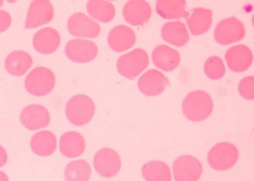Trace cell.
Returning <instances> with one entry per match:
<instances>
[{
    "label": "cell",
    "instance_id": "cell-1",
    "mask_svg": "<svg viewBox=\"0 0 254 181\" xmlns=\"http://www.w3.org/2000/svg\"><path fill=\"white\" fill-rule=\"evenodd\" d=\"M213 108L214 102L211 96L201 90L189 92L183 100V114L192 122L206 120L212 113Z\"/></svg>",
    "mask_w": 254,
    "mask_h": 181
},
{
    "label": "cell",
    "instance_id": "cell-2",
    "mask_svg": "<svg viewBox=\"0 0 254 181\" xmlns=\"http://www.w3.org/2000/svg\"><path fill=\"white\" fill-rule=\"evenodd\" d=\"M95 112V103L85 94L75 95L66 104V117L75 126H84L91 122Z\"/></svg>",
    "mask_w": 254,
    "mask_h": 181
},
{
    "label": "cell",
    "instance_id": "cell-3",
    "mask_svg": "<svg viewBox=\"0 0 254 181\" xmlns=\"http://www.w3.org/2000/svg\"><path fill=\"white\" fill-rule=\"evenodd\" d=\"M239 158L238 148L228 142H218L210 148L207 154V162L213 170H228L235 166Z\"/></svg>",
    "mask_w": 254,
    "mask_h": 181
},
{
    "label": "cell",
    "instance_id": "cell-4",
    "mask_svg": "<svg viewBox=\"0 0 254 181\" xmlns=\"http://www.w3.org/2000/svg\"><path fill=\"white\" fill-rule=\"evenodd\" d=\"M24 84L30 94L36 96H46L55 87V75L47 67H36L28 74Z\"/></svg>",
    "mask_w": 254,
    "mask_h": 181
},
{
    "label": "cell",
    "instance_id": "cell-5",
    "mask_svg": "<svg viewBox=\"0 0 254 181\" xmlns=\"http://www.w3.org/2000/svg\"><path fill=\"white\" fill-rule=\"evenodd\" d=\"M149 63V55L146 51L136 48L119 58L117 70L123 77L133 80L146 69Z\"/></svg>",
    "mask_w": 254,
    "mask_h": 181
},
{
    "label": "cell",
    "instance_id": "cell-6",
    "mask_svg": "<svg viewBox=\"0 0 254 181\" xmlns=\"http://www.w3.org/2000/svg\"><path fill=\"white\" fill-rule=\"evenodd\" d=\"M246 35L244 24L235 17L225 18L218 22L214 29L215 42L222 45L239 42Z\"/></svg>",
    "mask_w": 254,
    "mask_h": 181
},
{
    "label": "cell",
    "instance_id": "cell-7",
    "mask_svg": "<svg viewBox=\"0 0 254 181\" xmlns=\"http://www.w3.org/2000/svg\"><path fill=\"white\" fill-rule=\"evenodd\" d=\"M93 166L99 176L104 178H114L121 170L122 160L115 150L103 148L95 153Z\"/></svg>",
    "mask_w": 254,
    "mask_h": 181
},
{
    "label": "cell",
    "instance_id": "cell-8",
    "mask_svg": "<svg viewBox=\"0 0 254 181\" xmlns=\"http://www.w3.org/2000/svg\"><path fill=\"white\" fill-rule=\"evenodd\" d=\"M202 174V164L193 156L181 155L173 162L175 181H198Z\"/></svg>",
    "mask_w": 254,
    "mask_h": 181
},
{
    "label": "cell",
    "instance_id": "cell-9",
    "mask_svg": "<svg viewBox=\"0 0 254 181\" xmlns=\"http://www.w3.org/2000/svg\"><path fill=\"white\" fill-rule=\"evenodd\" d=\"M67 27L74 37L87 39H95L101 32L99 24L83 13L72 14L67 20Z\"/></svg>",
    "mask_w": 254,
    "mask_h": 181
},
{
    "label": "cell",
    "instance_id": "cell-10",
    "mask_svg": "<svg viewBox=\"0 0 254 181\" xmlns=\"http://www.w3.org/2000/svg\"><path fill=\"white\" fill-rule=\"evenodd\" d=\"M64 52L71 62L89 63L97 56L98 47L94 42L87 40L73 39L67 42Z\"/></svg>",
    "mask_w": 254,
    "mask_h": 181
},
{
    "label": "cell",
    "instance_id": "cell-11",
    "mask_svg": "<svg viewBox=\"0 0 254 181\" xmlns=\"http://www.w3.org/2000/svg\"><path fill=\"white\" fill-rule=\"evenodd\" d=\"M51 116L46 107L41 104H30L22 109L20 121L29 131H38L46 128L50 123Z\"/></svg>",
    "mask_w": 254,
    "mask_h": 181
},
{
    "label": "cell",
    "instance_id": "cell-12",
    "mask_svg": "<svg viewBox=\"0 0 254 181\" xmlns=\"http://www.w3.org/2000/svg\"><path fill=\"white\" fill-rule=\"evenodd\" d=\"M54 16L53 4L47 0H35L30 4L26 15V29H36L50 23Z\"/></svg>",
    "mask_w": 254,
    "mask_h": 181
},
{
    "label": "cell",
    "instance_id": "cell-13",
    "mask_svg": "<svg viewBox=\"0 0 254 181\" xmlns=\"http://www.w3.org/2000/svg\"><path fill=\"white\" fill-rule=\"evenodd\" d=\"M225 59L230 71L240 73L247 71L251 67L254 56L248 46L237 45L226 51Z\"/></svg>",
    "mask_w": 254,
    "mask_h": 181
},
{
    "label": "cell",
    "instance_id": "cell-14",
    "mask_svg": "<svg viewBox=\"0 0 254 181\" xmlns=\"http://www.w3.org/2000/svg\"><path fill=\"white\" fill-rule=\"evenodd\" d=\"M169 85V80L164 74L157 70L151 69L141 75L137 87L145 96H153L161 94Z\"/></svg>",
    "mask_w": 254,
    "mask_h": 181
},
{
    "label": "cell",
    "instance_id": "cell-15",
    "mask_svg": "<svg viewBox=\"0 0 254 181\" xmlns=\"http://www.w3.org/2000/svg\"><path fill=\"white\" fill-rule=\"evenodd\" d=\"M151 14L150 5L144 0H131L123 6V18L131 26H143L149 21Z\"/></svg>",
    "mask_w": 254,
    "mask_h": 181
},
{
    "label": "cell",
    "instance_id": "cell-16",
    "mask_svg": "<svg viewBox=\"0 0 254 181\" xmlns=\"http://www.w3.org/2000/svg\"><path fill=\"white\" fill-rule=\"evenodd\" d=\"M107 42L113 51L123 52L133 47L136 43V34L131 28L119 25L110 31Z\"/></svg>",
    "mask_w": 254,
    "mask_h": 181
},
{
    "label": "cell",
    "instance_id": "cell-17",
    "mask_svg": "<svg viewBox=\"0 0 254 181\" xmlns=\"http://www.w3.org/2000/svg\"><path fill=\"white\" fill-rule=\"evenodd\" d=\"M60 45L61 36L54 28H43L38 30L33 38L34 49L42 55L54 53L59 48Z\"/></svg>",
    "mask_w": 254,
    "mask_h": 181
},
{
    "label": "cell",
    "instance_id": "cell-18",
    "mask_svg": "<svg viewBox=\"0 0 254 181\" xmlns=\"http://www.w3.org/2000/svg\"><path fill=\"white\" fill-rule=\"evenodd\" d=\"M152 60L155 67L166 72H170L179 67L181 57L177 50L173 49L169 46L161 45L153 50Z\"/></svg>",
    "mask_w": 254,
    "mask_h": 181
},
{
    "label": "cell",
    "instance_id": "cell-19",
    "mask_svg": "<svg viewBox=\"0 0 254 181\" xmlns=\"http://www.w3.org/2000/svg\"><path fill=\"white\" fill-rule=\"evenodd\" d=\"M86 149L85 139L79 132H65L60 138V151L67 158L80 157Z\"/></svg>",
    "mask_w": 254,
    "mask_h": 181
},
{
    "label": "cell",
    "instance_id": "cell-20",
    "mask_svg": "<svg viewBox=\"0 0 254 181\" xmlns=\"http://www.w3.org/2000/svg\"><path fill=\"white\" fill-rule=\"evenodd\" d=\"M212 10L202 7L194 8L187 18L189 30L194 36L206 33L212 26Z\"/></svg>",
    "mask_w": 254,
    "mask_h": 181
},
{
    "label": "cell",
    "instance_id": "cell-21",
    "mask_svg": "<svg viewBox=\"0 0 254 181\" xmlns=\"http://www.w3.org/2000/svg\"><path fill=\"white\" fill-rule=\"evenodd\" d=\"M33 65L30 54L22 50L12 51L5 59V69L10 75L20 77L27 72Z\"/></svg>",
    "mask_w": 254,
    "mask_h": 181
},
{
    "label": "cell",
    "instance_id": "cell-22",
    "mask_svg": "<svg viewBox=\"0 0 254 181\" xmlns=\"http://www.w3.org/2000/svg\"><path fill=\"white\" fill-rule=\"evenodd\" d=\"M58 140L53 132L42 131L32 136L30 148L36 155L49 157L57 150Z\"/></svg>",
    "mask_w": 254,
    "mask_h": 181
},
{
    "label": "cell",
    "instance_id": "cell-23",
    "mask_svg": "<svg viewBox=\"0 0 254 181\" xmlns=\"http://www.w3.org/2000/svg\"><path fill=\"white\" fill-rule=\"evenodd\" d=\"M161 37L165 42L177 47L186 45L190 38L185 24L177 21L167 22L163 26Z\"/></svg>",
    "mask_w": 254,
    "mask_h": 181
},
{
    "label": "cell",
    "instance_id": "cell-24",
    "mask_svg": "<svg viewBox=\"0 0 254 181\" xmlns=\"http://www.w3.org/2000/svg\"><path fill=\"white\" fill-rule=\"evenodd\" d=\"M186 1L184 0H159L156 4L157 14L165 19L188 18Z\"/></svg>",
    "mask_w": 254,
    "mask_h": 181
},
{
    "label": "cell",
    "instance_id": "cell-25",
    "mask_svg": "<svg viewBox=\"0 0 254 181\" xmlns=\"http://www.w3.org/2000/svg\"><path fill=\"white\" fill-rule=\"evenodd\" d=\"M86 8L91 17L103 23L111 22L116 14V10L113 4L104 0L88 1Z\"/></svg>",
    "mask_w": 254,
    "mask_h": 181
},
{
    "label": "cell",
    "instance_id": "cell-26",
    "mask_svg": "<svg viewBox=\"0 0 254 181\" xmlns=\"http://www.w3.org/2000/svg\"><path fill=\"white\" fill-rule=\"evenodd\" d=\"M141 174L145 181H172L170 168L161 161L145 163L141 168Z\"/></svg>",
    "mask_w": 254,
    "mask_h": 181
},
{
    "label": "cell",
    "instance_id": "cell-27",
    "mask_svg": "<svg viewBox=\"0 0 254 181\" xmlns=\"http://www.w3.org/2000/svg\"><path fill=\"white\" fill-rule=\"evenodd\" d=\"M91 169L89 163L83 159L70 162L64 169L65 181H89Z\"/></svg>",
    "mask_w": 254,
    "mask_h": 181
},
{
    "label": "cell",
    "instance_id": "cell-28",
    "mask_svg": "<svg viewBox=\"0 0 254 181\" xmlns=\"http://www.w3.org/2000/svg\"><path fill=\"white\" fill-rule=\"evenodd\" d=\"M204 73L211 80H219L226 74L224 63L219 56H211L205 61Z\"/></svg>",
    "mask_w": 254,
    "mask_h": 181
},
{
    "label": "cell",
    "instance_id": "cell-29",
    "mask_svg": "<svg viewBox=\"0 0 254 181\" xmlns=\"http://www.w3.org/2000/svg\"><path fill=\"white\" fill-rule=\"evenodd\" d=\"M239 94L246 100H253L254 99V78L253 75L244 78L238 84Z\"/></svg>",
    "mask_w": 254,
    "mask_h": 181
},
{
    "label": "cell",
    "instance_id": "cell-30",
    "mask_svg": "<svg viewBox=\"0 0 254 181\" xmlns=\"http://www.w3.org/2000/svg\"><path fill=\"white\" fill-rule=\"evenodd\" d=\"M12 18L10 14L4 10H0V34L9 29L11 25Z\"/></svg>",
    "mask_w": 254,
    "mask_h": 181
},
{
    "label": "cell",
    "instance_id": "cell-31",
    "mask_svg": "<svg viewBox=\"0 0 254 181\" xmlns=\"http://www.w3.org/2000/svg\"><path fill=\"white\" fill-rule=\"evenodd\" d=\"M8 156L6 150L3 146H0V168L6 165L7 162Z\"/></svg>",
    "mask_w": 254,
    "mask_h": 181
},
{
    "label": "cell",
    "instance_id": "cell-32",
    "mask_svg": "<svg viewBox=\"0 0 254 181\" xmlns=\"http://www.w3.org/2000/svg\"><path fill=\"white\" fill-rule=\"evenodd\" d=\"M0 181H9L7 175L2 171H0Z\"/></svg>",
    "mask_w": 254,
    "mask_h": 181
},
{
    "label": "cell",
    "instance_id": "cell-33",
    "mask_svg": "<svg viewBox=\"0 0 254 181\" xmlns=\"http://www.w3.org/2000/svg\"><path fill=\"white\" fill-rule=\"evenodd\" d=\"M4 2L2 1V0H0V7L3 5Z\"/></svg>",
    "mask_w": 254,
    "mask_h": 181
}]
</instances>
